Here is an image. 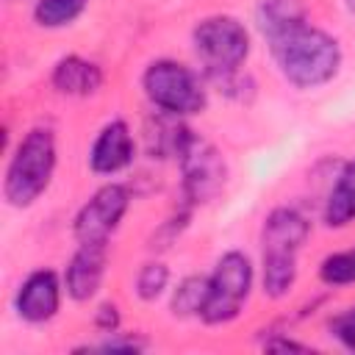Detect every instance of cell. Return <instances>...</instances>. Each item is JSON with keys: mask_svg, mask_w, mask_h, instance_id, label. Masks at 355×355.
<instances>
[{"mask_svg": "<svg viewBox=\"0 0 355 355\" xmlns=\"http://www.w3.org/2000/svg\"><path fill=\"white\" fill-rule=\"evenodd\" d=\"M255 288V263L244 250H225L208 272V297L200 322L208 327L230 324L241 316Z\"/></svg>", "mask_w": 355, "mask_h": 355, "instance_id": "5b68a950", "label": "cell"}, {"mask_svg": "<svg viewBox=\"0 0 355 355\" xmlns=\"http://www.w3.org/2000/svg\"><path fill=\"white\" fill-rule=\"evenodd\" d=\"M89 0H36L33 3V22L44 31H61L75 25L83 11H86Z\"/></svg>", "mask_w": 355, "mask_h": 355, "instance_id": "e0dca14e", "label": "cell"}, {"mask_svg": "<svg viewBox=\"0 0 355 355\" xmlns=\"http://www.w3.org/2000/svg\"><path fill=\"white\" fill-rule=\"evenodd\" d=\"M103 83H105V69L97 61L78 53L61 55L50 69V86L61 97H72V100L94 97L103 89Z\"/></svg>", "mask_w": 355, "mask_h": 355, "instance_id": "7c38bea8", "label": "cell"}, {"mask_svg": "<svg viewBox=\"0 0 355 355\" xmlns=\"http://www.w3.org/2000/svg\"><path fill=\"white\" fill-rule=\"evenodd\" d=\"M208 297V275H186L169 288V313L175 319H200Z\"/></svg>", "mask_w": 355, "mask_h": 355, "instance_id": "2e32d148", "label": "cell"}, {"mask_svg": "<svg viewBox=\"0 0 355 355\" xmlns=\"http://www.w3.org/2000/svg\"><path fill=\"white\" fill-rule=\"evenodd\" d=\"M300 277L297 252H261V291L269 300H286Z\"/></svg>", "mask_w": 355, "mask_h": 355, "instance_id": "9a60e30c", "label": "cell"}, {"mask_svg": "<svg viewBox=\"0 0 355 355\" xmlns=\"http://www.w3.org/2000/svg\"><path fill=\"white\" fill-rule=\"evenodd\" d=\"M92 322H94V327H97V333H100V336L119 330V327H122L119 305H116V302H100V305H97V311H94V316H92Z\"/></svg>", "mask_w": 355, "mask_h": 355, "instance_id": "603a6c76", "label": "cell"}, {"mask_svg": "<svg viewBox=\"0 0 355 355\" xmlns=\"http://www.w3.org/2000/svg\"><path fill=\"white\" fill-rule=\"evenodd\" d=\"M130 189L119 180H108L92 191V197L72 216L75 244H108L130 211Z\"/></svg>", "mask_w": 355, "mask_h": 355, "instance_id": "52a82bcc", "label": "cell"}, {"mask_svg": "<svg viewBox=\"0 0 355 355\" xmlns=\"http://www.w3.org/2000/svg\"><path fill=\"white\" fill-rule=\"evenodd\" d=\"M263 349H275V352H308L311 347L302 344V341H297V338H291V336H286L283 330H275L263 341Z\"/></svg>", "mask_w": 355, "mask_h": 355, "instance_id": "cb8c5ba5", "label": "cell"}, {"mask_svg": "<svg viewBox=\"0 0 355 355\" xmlns=\"http://www.w3.org/2000/svg\"><path fill=\"white\" fill-rule=\"evenodd\" d=\"M316 275H319V280H322L327 288L355 286V247L327 252V255L319 261Z\"/></svg>", "mask_w": 355, "mask_h": 355, "instance_id": "d6986e66", "label": "cell"}, {"mask_svg": "<svg viewBox=\"0 0 355 355\" xmlns=\"http://www.w3.org/2000/svg\"><path fill=\"white\" fill-rule=\"evenodd\" d=\"M280 78L297 92H313L333 83L344 67L341 42L311 22L266 42Z\"/></svg>", "mask_w": 355, "mask_h": 355, "instance_id": "6da1fadb", "label": "cell"}, {"mask_svg": "<svg viewBox=\"0 0 355 355\" xmlns=\"http://www.w3.org/2000/svg\"><path fill=\"white\" fill-rule=\"evenodd\" d=\"M322 222L333 230L349 227L355 222V158H347L338 166L322 202Z\"/></svg>", "mask_w": 355, "mask_h": 355, "instance_id": "4fadbf2b", "label": "cell"}, {"mask_svg": "<svg viewBox=\"0 0 355 355\" xmlns=\"http://www.w3.org/2000/svg\"><path fill=\"white\" fill-rule=\"evenodd\" d=\"M308 236H311V219L300 208L275 205L261 222L258 244H261V252H297L300 255Z\"/></svg>", "mask_w": 355, "mask_h": 355, "instance_id": "8fae6325", "label": "cell"}, {"mask_svg": "<svg viewBox=\"0 0 355 355\" xmlns=\"http://www.w3.org/2000/svg\"><path fill=\"white\" fill-rule=\"evenodd\" d=\"M305 22H308L305 0H258V6H255V25L266 42H272Z\"/></svg>", "mask_w": 355, "mask_h": 355, "instance_id": "5bb4252c", "label": "cell"}, {"mask_svg": "<svg viewBox=\"0 0 355 355\" xmlns=\"http://www.w3.org/2000/svg\"><path fill=\"white\" fill-rule=\"evenodd\" d=\"M139 153L136 136L125 119H108L92 139L86 164L97 178H114L133 166Z\"/></svg>", "mask_w": 355, "mask_h": 355, "instance_id": "9c48e42d", "label": "cell"}, {"mask_svg": "<svg viewBox=\"0 0 355 355\" xmlns=\"http://www.w3.org/2000/svg\"><path fill=\"white\" fill-rule=\"evenodd\" d=\"M169 283H172V269L166 266V261L147 258L133 277V294L141 302H158L169 291Z\"/></svg>", "mask_w": 355, "mask_h": 355, "instance_id": "ac0fdd59", "label": "cell"}, {"mask_svg": "<svg viewBox=\"0 0 355 355\" xmlns=\"http://www.w3.org/2000/svg\"><path fill=\"white\" fill-rule=\"evenodd\" d=\"M344 8H347L349 17H355V0H344Z\"/></svg>", "mask_w": 355, "mask_h": 355, "instance_id": "d4e9b609", "label": "cell"}, {"mask_svg": "<svg viewBox=\"0 0 355 355\" xmlns=\"http://www.w3.org/2000/svg\"><path fill=\"white\" fill-rule=\"evenodd\" d=\"M327 333H330V338H336L344 349L355 352V305H349V308L333 313V316L327 319Z\"/></svg>", "mask_w": 355, "mask_h": 355, "instance_id": "7402d4cb", "label": "cell"}, {"mask_svg": "<svg viewBox=\"0 0 355 355\" xmlns=\"http://www.w3.org/2000/svg\"><path fill=\"white\" fill-rule=\"evenodd\" d=\"M83 349H103V352H141L147 349V338L141 333H130V330H114V333H105L100 336L97 344H89Z\"/></svg>", "mask_w": 355, "mask_h": 355, "instance_id": "44dd1931", "label": "cell"}, {"mask_svg": "<svg viewBox=\"0 0 355 355\" xmlns=\"http://www.w3.org/2000/svg\"><path fill=\"white\" fill-rule=\"evenodd\" d=\"M55 169H58V141L53 128L36 125L25 130L6 161L3 200L19 211L36 205L53 186Z\"/></svg>", "mask_w": 355, "mask_h": 355, "instance_id": "7a4b0ae2", "label": "cell"}, {"mask_svg": "<svg viewBox=\"0 0 355 355\" xmlns=\"http://www.w3.org/2000/svg\"><path fill=\"white\" fill-rule=\"evenodd\" d=\"M194 211H197V208H191V205H186V202L180 200V205H178V208L158 225V230L153 233V239H150V250H166V247H172V244L183 236V230L191 225Z\"/></svg>", "mask_w": 355, "mask_h": 355, "instance_id": "ffe728a7", "label": "cell"}, {"mask_svg": "<svg viewBox=\"0 0 355 355\" xmlns=\"http://www.w3.org/2000/svg\"><path fill=\"white\" fill-rule=\"evenodd\" d=\"M191 50L211 89L244 72L252 53L250 28L233 14H208L191 28Z\"/></svg>", "mask_w": 355, "mask_h": 355, "instance_id": "3957f363", "label": "cell"}, {"mask_svg": "<svg viewBox=\"0 0 355 355\" xmlns=\"http://www.w3.org/2000/svg\"><path fill=\"white\" fill-rule=\"evenodd\" d=\"M108 275V244H78L69 255L61 277L64 291L72 302H92Z\"/></svg>", "mask_w": 355, "mask_h": 355, "instance_id": "30bf717a", "label": "cell"}, {"mask_svg": "<svg viewBox=\"0 0 355 355\" xmlns=\"http://www.w3.org/2000/svg\"><path fill=\"white\" fill-rule=\"evenodd\" d=\"M64 277L50 269L39 266L22 277L14 291V313L25 324H47L58 316L64 300Z\"/></svg>", "mask_w": 355, "mask_h": 355, "instance_id": "ba28073f", "label": "cell"}, {"mask_svg": "<svg viewBox=\"0 0 355 355\" xmlns=\"http://www.w3.org/2000/svg\"><path fill=\"white\" fill-rule=\"evenodd\" d=\"M175 161L180 169V200L186 205L200 208L222 194L227 183V161L211 141L191 130Z\"/></svg>", "mask_w": 355, "mask_h": 355, "instance_id": "8992f818", "label": "cell"}, {"mask_svg": "<svg viewBox=\"0 0 355 355\" xmlns=\"http://www.w3.org/2000/svg\"><path fill=\"white\" fill-rule=\"evenodd\" d=\"M208 80L178 58H153L141 72V92L153 111L169 116H197L208 108Z\"/></svg>", "mask_w": 355, "mask_h": 355, "instance_id": "277c9868", "label": "cell"}]
</instances>
